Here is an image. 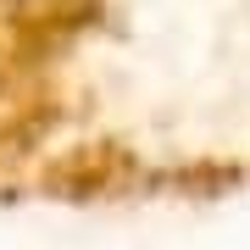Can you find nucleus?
Masks as SVG:
<instances>
[]
</instances>
